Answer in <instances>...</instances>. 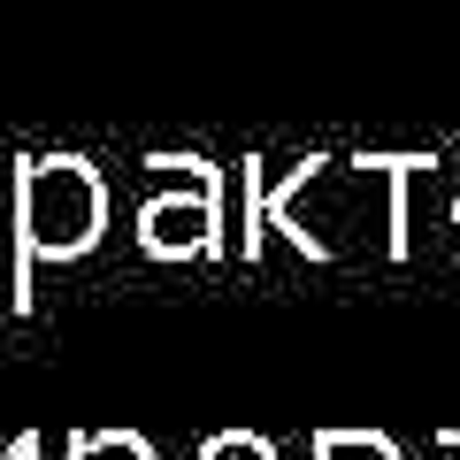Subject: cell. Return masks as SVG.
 <instances>
[{
    "label": "cell",
    "instance_id": "obj_1",
    "mask_svg": "<svg viewBox=\"0 0 460 460\" xmlns=\"http://www.w3.org/2000/svg\"><path fill=\"white\" fill-rule=\"evenodd\" d=\"M108 223V184L84 154H39L16 177V230H23V261H69L84 253Z\"/></svg>",
    "mask_w": 460,
    "mask_h": 460
},
{
    "label": "cell",
    "instance_id": "obj_2",
    "mask_svg": "<svg viewBox=\"0 0 460 460\" xmlns=\"http://www.w3.org/2000/svg\"><path fill=\"white\" fill-rule=\"evenodd\" d=\"M138 238H146V253H162V261H177V253H208L215 246V184L146 199V208H138Z\"/></svg>",
    "mask_w": 460,
    "mask_h": 460
},
{
    "label": "cell",
    "instance_id": "obj_3",
    "mask_svg": "<svg viewBox=\"0 0 460 460\" xmlns=\"http://www.w3.org/2000/svg\"><path fill=\"white\" fill-rule=\"evenodd\" d=\"M208 460H269V453L246 445V438H223V445H208Z\"/></svg>",
    "mask_w": 460,
    "mask_h": 460
},
{
    "label": "cell",
    "instance_id": "obj_4",
    "mask_svg": "<svg viewBox=\"0 0 460 460\" xmlns=\"http://www.w3.org/2000/svg\"><path fill=\"white\" fill-rule=\"evenodd\" d=\"M84 460H146L138 445H123V438H108V445H84Z\"/></svg>",
    "mask_w": 460,
    "mask_h": 460
}]
</instances>
